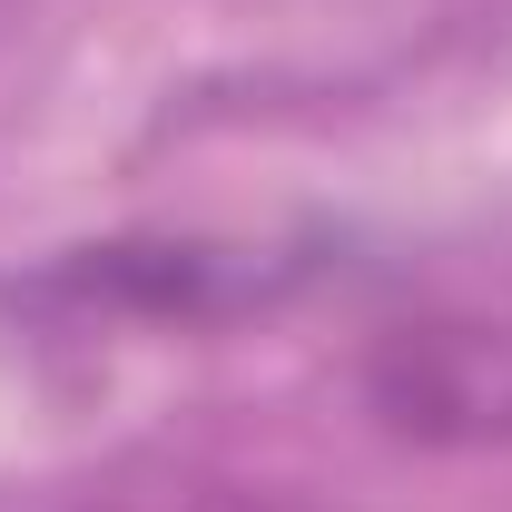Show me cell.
<instances>
[{
  "label": "cell",
  "instance_id": "6da1fadb",
  "mask_svg": "<svg viewBox=\"0 0 512 512\" xmlns=\"http://www.w3.org/2000/svg\"><path fill=\"white\" fill-rule=\"evenodd\" d=\"M365 404L384 434L434 453H493L512 444V325L503 316H414L375 335Z\"/></svg>",
  "mask_w": 512,
  "mask_h": 512
},
{
  "label": "cell",
  "instance_id": "7a4b0ae2",
  "mask_svg": "<svg viewBox=\"0 0 512 512\" xmlns=\"http://www.w3.org/2000/svg\"><path fill=\"white\" fill-rule=\"evenodd\" d=\"M20 512H306V503L256 483V473H217V463H128V473L40 493Z\"/></svg>",
  "mask_w": 512,
  "mask_h": 512
}]
</instances>
